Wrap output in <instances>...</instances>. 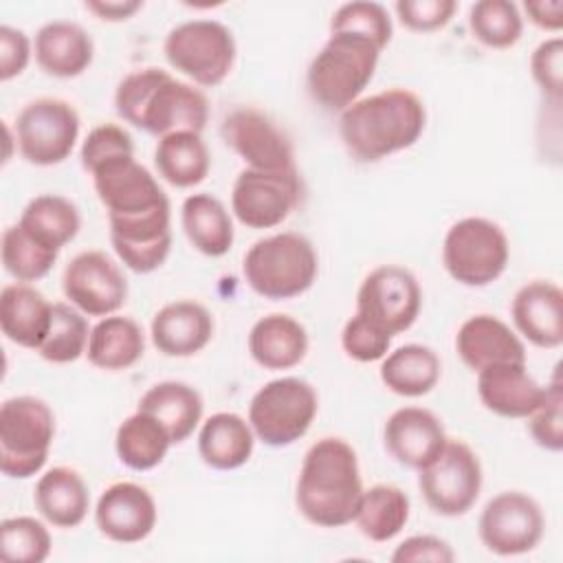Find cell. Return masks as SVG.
Returning <instances> with one entry per match:
<instances>
[{
  "mask_svg": "<svg viewBox=\"0 0 563 563\" xmlns=\"http://www.w3.org/2000/svg\"><path fill=\"white\" fill-rule=\"evenodd\" d=\"M90 178L106 207L119 262L139 275L161 268L172 251V213L156 176L134 156H121L97 167Z\"/></svg>",
  "mask_w": 563,
  "mask_h": 563,
  "instance_id": "6da1fadb",
  "label": "cell"
},
{
  "mask_svg": "<svg viewBox=\"0 0 563 563\" xmlns=\"http://www.w3.org/2000/svg\"><path fill=\"white\" fill-rule=\"evenodd\" d=\"M114 110L119 119L156 139L172 132L202 134L209 121L205 92L156 66L132 70L119 81Z\"/></svg>",
  "mask_w": 563,
  "mask_h": 563,
  "instance_id": "7a4b0ae2",
  "label": "cell"
},
{
  "mask_svg": "<svg viewBox=\"0 0 563 563\" xmlns=\"http://www.w3.org/2000/svg\"><path fill=\"white\" fill-rule=\"evenodd\" d=\"M424 128V101L409 88L361 97L339 117L341 141L356 163H376L416 145Z\"/></svg>",
  "mask_w": 563,
  "mask_h": 563,
  "instance_id": "3957f363",
  "label": "cell"
},
{
  "mask_svg": "<svg viewBox=\"0 0 563 563\" xmlns=\"http://www.w3.org/2000/svg\"><path fill=\"white\" fill-rule=\"evenodd\" d=\"M363 490L358 457L350 442L325 435L306 451L295 488V504L306 521L319 528L352 523Z\"/></svg>",
  "mask_w": 563,
  "mask_h": 563,
  "instance_id": "277c9868",
  "label": "cell"
},
{
  "mask_svg": "<svg viewBox=\"0 0 563 563\" xmlns=\"http://www.w3.org/2000/svg\"><path fill=\"white\" fill-rule=\"evenodd\" d=\"M380 51L372 40L354 33H330L310 59L306 86L321 108L343 112L374 79Z\"/></svg>",
  "mask_w": 563,
  "mask_h": 563,
  "instance_id": "5b68a950",
  "label": "cell"
},
{
  "mask_svg": "<svg viewBox=\"0 0 563 563\" xmlns=\"http://www.w3.org/2000/svg\"><path fill=\"white\" fill-rule=\"evenodd\" d=\"M242 273L255 295L284 301L312 288L319 255L303 233L282 231L253 242L242 260Z\"/></svg>",
  "mask_w": 563,
  "mask_h": 563,
  "instance_id": "8992f818",
  "label": "cell"
},
{
  "mask_svg": "<svg viewBox=\"0 0 563 563\" xmlns=\"http://www.w3.org/2000/svg\"><path fill=\"white\" fill-rule=\"evenodd\" d=\"M55 438V413L37 396H13L0 405V471L29 479L46 466Z\"/></svg>",
  "mask_w": 563,
  "mask_h": 563,
  "instance_id": "52a82bcc",
  "label": "cell"
},
{
  "mask_svg": "<svg viewBox=\"0 0 563 563\" xmlns=\"http://www.w3.org/2000/svg\"><path fill=\"white\" fill-rule=\"evenodd\" d=\"M510 262L506 231L482 216L453 222L442 242V264L449 277L468 288L497 282Z\"/></svg>",
  "mask_w": 563,
  "mask_h": 563,
  "instance_id": "ba28073f",
  "label": "cell"
},
{
  "mask_svg": "<svg viewBox=\"0 0 563 563\" xmlns=\"http://www.w3.org/2000/svg\"><path fill=\"white\" fill-rule=\"evenodd\" d=\"M319 411L314 387L297 376L264 383L249 402V424L266 446H290L301 440Z\"/></svg>",
  "mask_w": 563,
  "mask_h": 563,
  "instance_id": "9c48e42d",
  "label": "cell"
},
{
  "mask_svg": "<svg viewBox=\"0 0 563 563\" xmlns=\"http://www.w3.org/2000/svg\"><path fill=\"white\" fill-rule=\"evenodd\" d=\"M163 53L167 64L196 86L213 88L231 75L238 46L227 24L198 18L176 24L163 42Z\"/></svg>",
  "mask_w": 563,
  "mask_h": 563,
  "instance_id": "30bf717a",
  "label": "cell"
},
{
  "mask_svg": "<svg viewBox=\"0 0 563 563\" xmlns=\"http://www.w3.org/2000/svg\"><path fill=\"white\" fill-rule=\"evenodd\" d=\"M79 130L81 121L73 103L57 97H40L18 112L15 145L26 163L51 167L73 154Z\"/></svg>",
  "mask_w": 563,
  "mask_h": 563,
  "instance_id": "8fae6325",
  "label": "cell"
},
{
  "mask_svg": "<svg viewBox=\"0 0 563 563\" xmlns=\"http://www.w3.org/2000/svg\"><path fill=\"white\" fill-rule=\"evenodd\" d=\"M484 484L477 453L464 440H446L440 455L418 471V488L427 506L442 517L466 515Z\"/></svg>",
  "mask_w": 563,
  "mask_h": 563,
  "instance_id": "7c38bea8",
  "label": "cell"
},
{
  "mask_svg": "<svg viewBox=\"0 0 563 563\" xmlns=\"http://www.w3.org/2000/svg\"><path fill=\"white\" fill-rule=\"evenodd\" d=\"M545 532V517L534 497L521 490H501L486 501L477 519L484 548L499 556L532 552Z\"/></svg>",
  "mask_w": 563,
  "mask_h": 563,
  "instance_id": "4fadbf2b",
  "label": "cell"
},
{
  "mask_svg": "<svg viewBox=\"0 0 563 563\" xmlns=\"http://www.w3.org/2000/svg\"><path fill=\"white\" fill-rule=\"evenodd\" d=\"M297 169L262 172L244 167L231 187V213L246 229L279 227L301 202Z\"/></svg>",
  "mask_w": 563,
  "mask_h": 563,
  "instance_id": "5bb4252c",
  "label": "cell"
},
{
  "mask_svg": "<svg viewBox=\"0 0 563 563\" xmlns=\"http://www.w3.org/2000/svg\"><path fill=\"white\" fill-rule=\"evenodd\" d=\"M420 308L422 290L416 275L398 264L372 268L356 292V312L391 336L409 330Z\"/></svg>",
  "mask_w": 563,
  "mask_h": 563,
  "instance_id": "9a60e30c",
  "label": "cell"
},
{
  "mask_svg": "<svg viewBox=\"0 0 563 563\" xmlns=\"http://www.w3.org/2000/svg\"><path fill=\"white\" fill-rule=\"evenodd\" d=\"M62 290L68 303L86 317L117 314L128 301V279L121 266L97 249L81 251L66 264Z\"/></svg>",
  "mask_w": 563,
  "mask_h": 563,
  "instance_id": "2e32d148",
  "label": "cell"
},
{
  "mask_svg": "<svg viewBox=\"0 0 563 563\" xmlns=\"http://www.w3.org/2000/svg\"><path fill=\"white\" fill-rule=\"evenodd\" d=\"M222 141L251 169L288 172L297 169L295 150L286 132L260 108L242 106L231 110L220 125Z\"/></svg>",
  "mask_w": 563,
  "mask_h": 563,
  "instance_id": "e0dca14e",
  "label": "cell"
},
{
  "mask_svg": "<svg viewBox=\"0 0 563 563\" xmlns=\"http://www.w3.org/2000/svg\"><path fill=\"white\" fill-rule=\"evenodd\" d=\"M158 510L152 493L136 482L110 484L95 504L99 532L121 545L139 543L156 528Z\"/></svg>",
  "mask_w": 563,
  "mask_h": 563,
  "instance_id": "ac0fdd59",
  "label": "cell"
},
{
  "mask_svg": "<svg viewBox=\"0 0 563 563\" xmlns=\"http://www.w3.org/2000/svg\"><path fill=\"white\" fill-rule=\"evenodd\" d=\"M383 440L398 464L422 471L440 455L449 438L442 420L433 411L424 407H400L387 418Z\"/></svg>",
  "mask_w": 563,
  "mask_h": 563,
  "instance_id": "d6986e66",
  "label": "cell"
},
{
  "mask_svg": "<svg viewBox=\"0 0 563 563\" xmlns=\"http://www.w3.org/2000/svg\"><path fill=\"white\" fill-rule=\"evenodd\" d=\"M517 334L537 347L554 350L563 343V290L550 279L523 284L510 303Z\"/></svg>",
  "mask_w": 563,
  "mask_h": 563,
  "instance_id": "ffe728a7",
  "label": "cell"
},
{
  "mask_svg": "<svg viewBox=\"0 0 563 563\" xmlns=\"http://www.w3.org/2000/svg\"><path fill=\"white\" fill-rule=\"evenodd\" d=\"M150 336L163 356L187 358L209 345L213 336V317L200 301L176 299L154 312Z\"/></svg>",
  "mask_w": 563,
  "mask_h": 563,
  "instance_id": "44dd1931",
  "label": "cell"
},
{
  "mask_svg": "<svg viewBox=\"0 0 563 563\" xmlns=\"http://www.w3.org/2000/svg\"><path fill=\"white\" fill-rule=\"evenodd\" d=\"M455 352L475 374L497 363H526V345L521 336L499 317L473 314L455 334Z\"/></svg>",
  "mask_w": 563,
  "mask_h": 563,
  "instance_id": "7402d4cb",
  "label": "cell"
},
{
  "mask_svg": "<svg viewBox=\"0 0 563 563\" xmlns=\"http://www.w3.org/2000/svg\"><path fill=\"white\" fill-rule=\"evenodd\" d=\"M477 396L482 405L501 418H528L545 396L526 363H497L477 372Z\"/></svg>",
  "mask_w": 563,
  "mask_h": 563,
  "instance_id": "603a6c76",
  "label": "cell"
},
{
  "mask_svg": "<svg viewBox=\"0 0 563 563\" xmlns=\"http://www.w3.org/2000/svg\"><path fill=\"white\" fill-rule=\"evenodd\" d=\"M33 57L46 75L73 79L90 68L95 42L81 24L70 20H53L40 26L35 33Z\"/></svg>",
  "mask_w": 563,
  "mask_h": 563,
  "instance_id": "cb8c5ba5",
  "label": "cell"
},
{
  "mask_svg": "<svg viewBox=\"0 0 563 563\" xmlns=\"http://www.w3.org/2000/svg\"><path fill=\"white\" fill-rule=\"evenodd\" d=\"M308 330L295 317L271 312L257 319L249 332L251 358L271 372L292 369L308 354Z\"/></svg>",
  "mask_w": 563,
  "mask_h": 563,
  "instance_id": "d4e9b609",
  "label": "cell"
},
{
  "mask_svg": "<svg viewBox=\"0 0 563 563\" xmlns=\"http://www.w3.org/2000/svg\"><path fill=\"white\" fill-rule=\"evenodd\" d=\"M37 512L53 528H77L90 510V490L70 466H53L40 475L33 490Z\"/></svg>",
  "mask_w": 563,
  "mask_h": 563,
  "instance_id": "484cf974",
  "label": "cell"
},
{
  "mask_svg": "<svg viewBox=\"0 0 563 563\" xmlns=\"http://www.w3.org/2000/svg\"><path fill=\"white\" fill-rule=\"evenodd\" d=\"M53 303L31 284L15 282L0 290V328L2 334L26 350H40L48 325Z\"/></svg>",
  "mask_w": 563,
  "mask_h": 563,
  "instance_id": "4316f807",
  "label": "cell"
},
{
  "mask_svg": "<svg viewBox=\"0 0 563 563\" xmlns=\"http://www.w3.org/2000/svg\"><path fill=\"white\" fill-rule=\"evenodd\" d=\"M255 440L249 420L233 411H218L200 424L198 453L216 471H235L251 460Z\"/></svg>",
  "mask_w": 563,
  "mask_h": 563,
  "instance_id": "83f0119b",
  "label": "cell"
},
{
  "mask_svg": "<svg viewBox=\"0 0 563 563\" xmlns=\"http://www.w3.org/2000/svg\"><path fill=\"white\" fill-rule=\"evenodd\" d=\"M141 411L154 416L174 444L185 442L202 422L205 402L196 387L183 380H161L152 385L139 400Z\"/></svg>",
  "mask_w": 563,
  "mask_h": 563,
  "instance_id": "f1b7e54d",
  "label": "cell"
},
{
  "mask_svg": "<svg viewBox=\"0 0 563 563\" xmlns=\"http://www.w3.org/2000/svg\"><path fill=\"white\" fill-rule=\"evenodd\" d=\"M145 354L143 328L123 314L99 319L88 339V363L103 372H123L136 365Z\"/></svg>",
  "mask_w": 563,
  "mask_h": 563,
  "instance_id": "f546056e",
  "label": "cell"
},
{
  "mask_svg": "<svg viewBox=\"0 0 563 563\" xmlns=\"http://www.w3.org/2000/svg\"><path fill=\"white\" fill-rule=\"evenodd\" d=\"M180 222L189 244L207 255L222 257L235 240L233 218L224 202L211 194H191L183 200Z\"/></svg>",
  "mask_w": 563,
  "mask_h": 563,
  "instance_id": "4dcf8cb0",
  "label": "cell"
},
{
  "mask_svg": "<svg viewBox=\"0 0 563 563\" xmlns=\"http://www.w3.org/2000/svg\"><path fill=\"white\" fill-rule=\"evenodd\" d=\"M378 374L389 391L405 398H420L438 385L442 363L433 347L407 343L387 352L380 361Z\"/></svg>",
  "mask_w": 563,
  "mask_h": 563,
  "instance_id": "1f68e13d",
  "label": "cell"
},
{
  "mask_svg": "<svg viewBox=\"0 0 563 563\" xmlns=\"http://www.w3.org/2000/svg\"><path fill=\"white\" fill-rule=\"evenodd\" d=\"M154 165L165 183L178 189H189L207 178L211 154L202 134L172 132L156 141Z\"/></svg>",
  "mask_w": 563,
  "mask_h": 563,
  "instance_id": "d6a6232c",
  "label": "cell"
},
{
  "mask_svg": "<svg viewBox=\"0 0 563 563\" xmlns=\"http://www.w3.org/2000/svg\"><path fill=\"white\" fill-rule=\"evenodd\" d=\"M409 495L394 484H374L363 490L354 523L374 543H387L402 532L409 521Z\"/></svg>",
  "mask_w": 563,
  "mask_h": 563,
  "instance_id": "836d02e7",
  "label": "cell"
},
{
  "mask_svg": "<svg viewBox=\"0 0 563 563\" xmlns=\"http://www.w3.org/2000/svg\"><path fill=\"white\" fill-rule=\"evenodd\" d=\"M18 224L48 249L62 251L81 229V216L75 202L59 194H40L26 202Z\"/></svg>",
  "mask_w": 563,
  "mask_h": 563,
  "instance_id": "e575fe53",
  "label": "cell"
},
{
  "mask_svg": "<svg viewBox=\"0 0 563 563\" xmlns=\"http://www.w3.org/2000/svg\"><path fill=\"white\" fill-rule=\"evenodd\" d=\"M172 444L174 442L165 427L154 416L141 409L128 416L114 433L117 457L123 466L132 471L156 468L165 460Z\"/></svg>",
  "mask_w": 563,
  "mask_h": 563,
  "instance_id": "d590c367",
  "label": "cell"
},
{
  "mask_svg": "<svg viewBox=\"0 0 563 563\" xmlns=\"http://www.w3.org/2000/svg\"><path fill=\"white\" fill-rule=\"evenodd\" d=\"M90 325L81 310L68 301H55L48 332L37 350V354L55 365L73 363L86 354Z\"/></svg>",
  "mask_w": 563,
  "mask_h": 563,
  "instance_id": "8d00e7d4",
  "label": "cell"
},
{
  "mask_svg": "<svg viewBox=\"0 0 563 563\" xmlns=\"http://www.w3.org/2000/svg\"><path fill=\"white\" fill-rule=\"evenodd\" d=\"M2 266L15 282H37L51 273L59 251L44 246L31 238L18 222L7 227L0 244Z\"/></svg>",
  "mask_w": 563,
  "mask_h": 563,
  "instance_id": "74e56055",
  "label": "cell"
},
{
  "mask_svg": "<svg viewBox=\"0 0 563 563\" xmlns=\"http://www.w3.org/2000/svg\"><path fill=\"white\" fill-rule=\"evenodd\" d=\"M473 37L488 48H510L521 40L523 15L510 0H479L468 11Z\"/></svg>",
  "mask_w": 563,
  "mask_h": 563,
  "instance_id": "f35d334b",
  "label": "cell"
},
{
  "mask_svg": "<svg viewBox=\"0 0 563 563\" xmlns=\"http://www.w3.org/2000/svg\"><path fill=\"white\" fill-rule=\"evenodd\" d=\"M0 550L9 563H42L53 550V539L44 521L18 515L0 523Z\"/></svg>",
  "mask_w": 563,
  "mask_h": 563,
  "instance_id": "ab89813d",
  "label": "cell"
},
{
  "mask_svg": "<svg viewBox=\"0 0 563 563\" xmlns=\"http://www.w3.org/2000/svg\"><path fill=\"white\" fill-rule=\"evenodd\" d=\"M330 33H354L372 40L378 48H385L391 42V18L380 2H345L336 7L330 18Z\"/></svg>",
  "mask_w": 563,
  "mask_h": 563,
  "instance_id": "60d3db41",
  "label": "cell"
},
{
  "mask_svg": "<svg viewBox=\"0 0 563 563\" xmlns=\"http://www.w3.org/2000/svg\"><path fill=\"white\" fill-rule=\"evenodd\" d=\"M526 420L532 440L541 449L550 453H559L563 449V383L559 372L554 374L552 383L545 385L543 400Z\"/></svg>",
  "mask_w": 563,
  "mask_h": 563,
  "instance_id": "b9f144b4",
  "label": "cell"
},
{
  "mask_svg": "<svg viewBox=\"0 0 563 563\" xmlns=\"http://www.w3.org/2000/svg\"><path fill=\"white\" fill-rule=\"evenodd\" d=\"M121 156H134V141L130 132L117 123L95 125L79 147V161L88 174Z\"/></svg>",
  "mask_w": 563,
  "mask_h": 563,
  "instance_id": "7bdbcfd3",
  "label": "cell"
},
{
  "mask_svg": "<svg viewBox=\"0 0 563 563\" xmlns=\"http://www.w3.org/2000/svg\"><path fill=\"white\" fill-rule=\"evenodd\" d=\"M391 339H394L391 334H387L385 330H380L358 312H354L341 330L343 352L358 363L383 361L391 350Z\"/></svg>",
  "mask_w": 563,
  "mask_h": 563,
  "instance_id": "ee69618b",
  "label": "cell"
},
{
  "mask_svg": "<svg viewBox=\"0 0 563 563\" xmlns=\"http://www.w3.org/2000/svg\"><path fill=\"white\" fill-rule=\"evenodd\" d=\"M530 75L545 101L561 103L563 95V40L552 35L543 40L530 55Z\"/></svg>",
  "mask_w": 563,
  "mask_h": 563,
  "instance_id": "f6af8a7d",
  "label": "cell"
},
{
  "mask_svg": "<svg viewBox=\"0 0 563 563\" xmlns=\"http://www.w3.org/2000/svg\"><path fill=\"white\" fill-rule=\"evenodd\" d=\"M398 22L413 33H433L444 29L457 11L455 0H398L394 4Z\"/></svg>",
  "mask_w": 563,
  "mask_h": 563,
  "instance_id": "bcb514c9",
  "label": "cell"
},
{
  "mask_svg": "<svg viewBox=\"0 0 563 563\" xmlns=\"http://www.w3.org/2000/svg\"><path fill=\"white\" fill-rule=\"evenodd\" d=\"M33 57V44L22 29L0 26V81H11L22 75Z\"/></svg>",
  "mask_w": 563,
  "mask_h": 563,
  "instance_id": "7dc6e473",
  "label": "cell"
},
{
  "mask_svg": "<svg viewBox=\"0 0 563 563\" xmlns=\"http://www.w3.org/2000/svg\"><path fill=\"white\" fill-rule=\"evenodd\" d=\"M391 561L394 563H420V561L451 563L455 561V552L449 545V541L435 534H411L396 545V550L391 552Z\"/></svg>",
  "mask_w": 563,
  "mask_h": 563,
  "instance_id": "c3c4849f",
  "label": "cell"
},
{
  "mask_svg": "<svg viewBox=\"0 0 563 563\" xmlns=\"http://www.w3.org/2000/svg\"><path fill=\"white\" fill-rule=\"evenodd\" d=\"M523 13L541 31L556 35L563 26V0H528Z\"/></svg>",
  "mask_w": 563,
  "mask_h": 563,
  "instance_id": "681fc988",
  "label": "cell"
},
{
  "mask_svg": "<svg viewBox=\"0 0 563 563\" xmlns=\"http://www.w3.org/2000/svg\"><path fill=\"white\" fill-rule=\"evenodd\" d=\"M86 9L103 22H123L130 20L136 11L143 9L141 0H88Z\"/></svg>",
  "mask_w": 563,
  "mask_h": 563,
  "instance_id": "f907efd6",
  "label": "cell"
}]
</instances>
